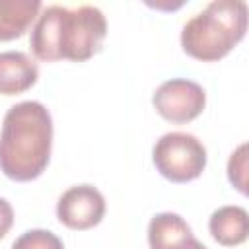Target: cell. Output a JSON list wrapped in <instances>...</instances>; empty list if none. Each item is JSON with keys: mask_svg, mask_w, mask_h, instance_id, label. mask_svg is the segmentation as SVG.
<instances>
[{"mask_svg": "<svg viewBox=\"0 0 249 249\" xmlns=\"http://www.w3.org/2000/svg\"><path fill=\"white\" fill-rule=\"evenodd\" d=\"M41 8L43 4L39 0H0V41L21 37Z\"/></svg>", "mask_w": 249, "mask_h": 249, "instance_id": "obj_10", "label": "cell"}, {"mask_svg": "<svg viewBox=\"0 0 249 249\" xmlns=\"http://www.w3.org/2000/svg\"><path fill=\"white\" fill-rule=\"evenodd\" d=\"M193 237L191 226L175 212H160L148 224L150 249H183Z\"/></svg>", "mask_w": 249, "mask_h": 249, "instance_id": "obj_9", "label": "cell"}, {"mask_svg": "<svg viewBox=\"0 0 249 249\" xmlns=\"http://www.w3.org/2000/svg\"><path fill=\"white\" fill-rule=\"evenodd\" d=\"M152 103L165 121L183 124L202 113L206 105V93L202 86L193 80L171 78L158 86L152 95Z\"/></svg>", "mask_w": 249, "mask_h": 249, "instance_id": "obj_5", "label": "cell"}, {"mask_svg": "<svg viewBox=\"0 0 249 249\" xmlns=\"http://www.w3.org/2000/svg\"><path fill=\"white\" fill-rule=\"evenodd\" d=\"M247 31V4L241 0H214L195 14L181 31L183 51L202 62L224 58Z\"/></svg>", "mask_w": 249, "mask_h": 249, "instance_id": "obj_3", "label": "cell"}, {"mask_svg": "<svg viewBox=\"0 0 249 249\" xmlns=\"http://www.w3.org/2000/svg\"><path fill=\"white\" fill-rule=\"evenodd\" d=\"M39 78L37 62L21 51L0 53V93L18 95L27 91Z\"/></svg>", "mask_w": 249, "mask_h": 249, "instance_id": "obj_7", "label": "cell"}, {"mask_svg": "<svg viewBox=\"0 0 249 249\" xmlns=\"http://www.w3.org/2000/svg\"><path fill=\"white\" fill-rule=\"evenodd\" d=\"M53 119L39 101H19L8 109L0 130V171L19 183L37 179L49 165Z\"/></svg>", "mask_w": 249, "mask_h": 249, "instance_id": "obj_2", "label": "cell"}, {"mask_svg": "<svg viewBox=\"0 0 249 249\" xmlns=\"http://www.w3.org/2000/svg\"><path fill=\"white\" fill-rule=\"evenodd\" d=\"M12 224H14V208L6 198L0 196V239L10 231Z\"/></svg>", "mask_w": 249, "mask_h": 249, "instance_id": "obj_13", "label": "cell"}, {"mask_svg": "<svg viewBox=\"0 0 249 249\" xmlns=\"http://www.w3.org/2000/svg\"><path fill=\"white\" fill-rule=\"evenodd\" d=\"M183 249H208V247H206V245H202V243H200L196 237H193V239H191V241H189V243H187Z\"/></svg>", "mask_w": 249, "mask_h": 249, "instance_id": "obj_14", "label": "cell"}, {"mask_svg": "<svg viewBox=\"0 0 249 249\" xmlns=\"http://www.w3.org/2000/svg\"><path fill=\"white\" fill-rule=\"evenodd\" d=\"M105 216V198L93 185H74L56 202V218L70 230H89Z\"/></svg>", "mask_w": 249, "mask_h": 249, "instance_id": "obj_6", "label": "cell"}, {"mask_svg": "<svg viewBox=\"0 0 249 249\" xmlns=\"http://www.w3.org/2000/svg\"><path fill=\"white\" fill-rule=\"evenodd\" d=\"M12 249H64V245L56 233L37 228L21 233L12 243Z\"/></svg>", "mask_w": 249, "mask_h": 249, "instance_id": "obj_11", "label": "cell"}, {"mask_svg": "<svg viewBox=\"0 0 249 249\" xmlns=\"http://www.w3.org/2000/svg\"><path fill=\"white\" fill-rule=\"evenodd\" d=\"M107 19L97 6L82 4L66 8L60 4L47 6L39 12L31 29L29 45L39 60H74L91 58L103 45Z\"/></svg>", "mask_w": 249, "mask_h": 249, "instance_id": "obj_1", "label": "cell"}, {"mask_svg": "<svg viewBox=\"0 0 249 249\" xmlns=\"http://www.w3.org/2000/svg\"><path fill=\"white\" fill-rule=\"evenodd\" d=\"M208 230L214 237L224 247H235L241 245L247 239L249 233V216L247 210L235 204L220 206L218 210L212 212L208 220Z\"/></svg>", "mask_w": 249, "mask_h": 249, "instance_id": "obj_8", "label": "cell"}, {"mask_svg": "<svg viewBox=\"0 0 249 249\" xmlns=\"http://www.w3.org/2000/svg\"><path fill=\"white\" fill-rule=\"evenodd\" d=\"M245 150H247V146L241 144L235 152H231L230 161H228V177H230V183L239 193H243V195H245V169H247Z\"/></svg>", "mask_w": 249, "mask_h": 249, "instance_id": "obj_12", "label": "cell"}, {"mask_svg": "<svg viewBox=\"0 0 249 249\" xmlns=\"http://www.w3.org/2000/svg\"><path fill=\"white\" fill-rule=\"evenodd\" d=\"M152 160L156 169L171 183H187L196 177L206 167V148L204 144L189 132H165L160 136L152 150Z\"/></svg>", "mask_w": 249, "mask_h": 249, "instance_id": "obj_4", "label": "cell"}]
</instances>
